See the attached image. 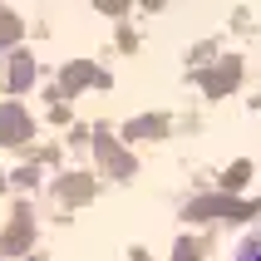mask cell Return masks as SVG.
<instances>
[{"mask_svg": "<svg viewBox=\"0 0 261 261\" xmlns=\"http://www.w3.org/2000/svg\"><path fill=\"white\" fill-rule=\"evenodd\" d=\"M237 261H261V232L251 237V242H242V251H237Z\"/></svg>", "mask_w": 261, "mask_h": 261, "instance_id": "1", "label": "cell"}]
</instances>
